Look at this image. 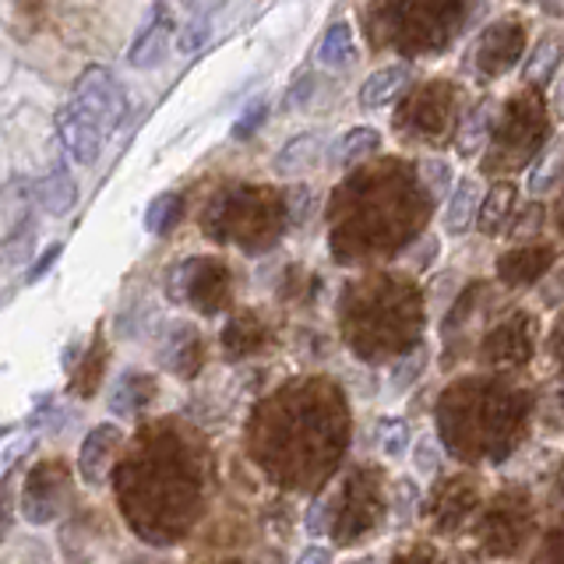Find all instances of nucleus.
Masks as SVG:
<instances>
[{
  "mask_svg": "<svg viewBox=\"0 0 564 564\" xmlns=\"http://www.w3.org/2000/svg\"><path fill=\"white\" fill-rule=\"evenodd\" d=\"M117 494L138 533L170 540L184 533L198 508V469L176 445V437L141 434V445L117 469Z\"/></svg>",
  "mask_w": 564,
  "mask_h": 564,
  "instance_id": "f257e3e1",
  "label": "nucleus"
},
{
  "mask_svg": "<svg viewBox=\"0 0 564 564\" xmlns=\"http://www.w3.org/2000/svg\"><path fill=\"white\" fill-rule=\"evenodd\" d=\"M70 102H78L85 113H93L106 134H113L123 117H128V96L123 85L106 67H88L85 75L70 88Z\"/></svg>",
  "mask_w": 564,
  "mask_h": 564,
  "instance_id": "f03ea898",
  "label": "nucleus"
},
{
  "mask_svg": "<svg viewBox=\"0 0 564 564\" xmlns=\"http://www.w3.org/2000/svg\"><path fill=\"white\" fill-rule=\"evenodd\" d=\"M226 4V0H159V8L166 11L170 25H173V46L176 53H198L208 43L212 32V18Z\"/></svg>",
  "mask_w": 564,
  "mask_h": 564,
  "instance_id": "7ed1b4c3",
  "label": "nucleus"
},
{
  "mask_svg": "<svg viewBox=\"0 0 564 564\" xmlns=\"http://www.w3.org/2000/svg\"><path fill=\"white\" fill-rule=\"evenodd\" d=\"M57 134L64 141L67 155L75 159V163H82V166L96 163L102 141L110 138L93 113H85L82 106L70 102V99H67V106H61V110H57Z\"/></svg>",
  "mask_w": 564,
  "mask_h": 564,
  "instance_id": "20e7f679",
  "label": "nucleus"
},
{
  "mask_svg": "<svg viewBox=\"0 0 564 564\" xmlns=\"http://www.w3.org/2000/svg\"><path fill=\"white\" fill-rule=\"evenodd\" d=\"M67 490V476L57 463H43L35 466L29 484H25V519L43 525L53 522L61 511V494Z\"/></svg>",
  "mask_w": 564,
  "mask_h": 564,
  "instance_id": "39448f33",
  "label": "nucleus"
},
{
  "mask_svg": "<svg viewBox=\"0 0 564 564\" xmlns=\"http://www.w3.org/2000/svg\"><path fill=\"white\" fill-rule=\"evenodd\" d=\"M176 279H181V296H191L205 314L223 307V296H226V272H223V264L194 258V261L184 264L181 272H176Z\"/></svg>",
  "mask_w": 564,
  "mask_h": 564,
  "instance_id": "423d86ee",
  "label": "nucleus"
},
{
  "mask_svg": "<svg viewBox=\"0 0 564 564\" xmlns=\"http://www.w3.org/2000/svg\"><path fill=\"white\" fill-rule=\"evenodd\" d=\"M170 46H173V25H170L166 11L155 4V11L149 14L145 29L138 32V40H134L131 50H128V61H131L134 67H155V64H163V57L170 53Z\"/></svg>",
  "mask_w": 564,
  "mask_h": 564,
  "instance_id": "0eeeda50",
  "label": "nucleus"
},
{
  "mask_svg": "<svg viewBox=\"0 0 564 564\" xmlns=\"http://www.w3.org/2000/svg\"><path fill=\"white\" fill-rule=\"evenodd\" d=\"M117 448H120V431L113 427V423H102V427H96L93 434L85 437V445H82V476L88 484L102 480Z\"/></svg>",
  "mask_w": 564,
  "mask_h": 564,
  "instance_id": "6e6552de",
  "label": "nucleus"
},
{
  "mask_svg": "<svg viewBox=\"0 0 564 564\" xmlns=\"http://www.w3.org/2000/svg\"><path fill=\"white\" fill-rule=\"evenodd\" d=\"M480 205H484L480 181H476V176H463V181L455 184L448 208H445V229H448V234H466V229L476 223V216H480Z\"/></svg>",
  "mask_w": 564,
  "mask_h": 564,
  "instance_id": "1a4fd4ad",
  "label": "nucleus"
},
{
  "mask_svg": "<svg viewBox=\"0 0 564 564\" xmlns=\"http://www.w3.org/2000/svg\"><path fill=\"white\" fill-rule=\"evenodd\" d=\"M405 85H410V67L388 64V67L375 70V75L360 85V106H364V110H381V106L392 102Z\"/></svg>",
  "mask_w": 564,
  "mask_h": 564,
  "instance_id": "9d476101",
  "label": "nucleus"
},
{
  "mask_svg": "<svg viewBox=\"0 0 564 564\" xmlns=\"http://www.w3.org/2000/svg\"><path fill=\"white\" fill-rule=\"evenodd\" d=\"M357 57H360V46H357L352 29L346 22L328 25V32L322 35V46H317V61H322L325 67L339 70V67H349Z\"/></svg>",
  "mask_w": 564,
  "mask_h": 564,
  "instance_id": "9b49d317",
  "label": "nucleus"
},
{
  "mask_svg": "<svg viewBox=\"0 0 564 564\" xmlns=\"http://www.w3.org/2000/svg\"><path fill=\"white\" fill-rule=\"evenodd\" d=\"M317 159H322V138L300 134L282 145V152L275 155V170L282 176H296V173H307L311 166H317Z\"/></svg>",
  "mask_w": 564,
  "mask_h": 564,
  "instance_id": "f8f14e48",
  "label": "nucleus"
},
{
  "mask_svg": "<svg viewBox=\"0 0 564 564\" xmlns=\"http://www.w3.org/2000/svg\"><path fill=\"white\" fill-rule=\"evenodd\" d=\"M35 198H40V205L50 212V216H64V212L75 208L78 187L67 176V170H53L50 176H43V181L35 184Z\"/></svg>",
  "mask_w": 564,
  "mask_h": 564,
  "instance_id": "ddd939ff",
  "label": "nucleus"
},
{
  "mask_svg": "<svg viewBox=\"0 0 564 564\" xmlns=\"http://www.w3.org/2000/svg\"><path fill=\"white\" fill-rule=\"evenodd\" d=\"M490 117H494V102L490 99H484L480 106H476V110L466 113L463 128H458V155L473 159V155L484 152L487 138H490V123H494Z\"/></svg>",
  "mask_w": 564,
  "mask_h": 564,
  "instance_id": "4468645a",
  "label": "nucleus"
},
{
  "mask_svg": "<svg viewBox=\"0 0 564 564\" xmlns=\"http://www.w3.org/2000/svg\"><path fill=\"white\" fill-rule=\"evenodd\" d=\"M561 176H564V141H551L533 163V170H529V191L533 194L554 191L561 184Z\"/></svg>",
  "mask_w": 564,
  "mask_h": 564,
  "instance_id": "2eb2a0df",
  "label": "nucleus"
},
{
  "mask_svg": "<svg viewBox=\"0 0 564 564\" xmlns=\"http://www.w3.org/2000/svg\"><path fill=\"white\" fill-rule=\"evenodd\" d=\"M381 149V134L375 128H352L349 134H343L339 141H335V163L339 166H352L360 163V159L375 155Z\"/></svg>",
  "mask_w": 564,
  "mask_h": 564,
  "instance_id": "dca6fc26",
  "label": "nucleus"
},
{
  "mask_svg": "<svg viewBox=\"0 0 564 564\" xmlns=\"http://www.w3.org/2000/svg\"><path fill=\"white\" fill-rule=\"evenodd\" d=\"M557 64H561V43L546 35V40H540V43L533 46V53L525 57L522 75H525L529 85H551Z\"/></svg>",
  "mask_w": 564,
  "mask_h": 564,
  "instance_id": "f3484780",
  "label": "nucleus"
},
{
  "mask_svg": "<svg viewBox=\"0 0 564 564\" xmlns=\"http://www.w3.org/2000/svg\"><path fill=\"white\" fill-rule=\"evenodd\" d=\"M181 194H173V191H166V194H159V198H152V205H149V212H145V229L149 234H155V237H163L166 229L181 219Z\"/></svg>",
  "mask_w": 564,
  "mask_h": 564,
  "instance_id": "a211bd4d",
  "label": "nucleus"
},
{
  "mask_svg": "<svg viewBox=\"0 0 564 564\" xmlns=\"http://www.w3.org/2000/svg\"><path fill=\"white\" fill-rule=\"evenodd\" d=\"M473 505V490H466V484H448L445 487V498H437V529H455V522L466 516Z\"/></svg>",
  "mask_w": 564,
  "mask_h": 564,
  "instance_id": "6ab92c4d",
  "label": "nucleus"
},
{
  "mask_svg": "<svg viewBox=\"0 0 564 564\" xmlns=\"http://www.w3.org/2000/svg\"><path fill=\"white\" fill-rule=\"evenodd\" d=\"M163 357H166V364H170L173 370H181V375H187L184 357H191L194 364H198V339H194L191 325H176V328L170 332V343H166V349H163Z\"/></svg>",
  "mask_w": 564,
  "mask_h": 564,
  "instance_id": "aec40b11",
  "label": "nucleus"
},
{
  "mask_svg": "<svg viewBox=\"0 0 564 564\" xmlns=\"http://www.w3.org/2000/svg\"><path fill=\"white\" fill-rule=\"evenodd\" d=\"M149 399H152V381L141 375H128L110 405H113V413H138Z\"/></svg>",
  "mask_w": 564,
  "mask_h": 564,
  "instance_id": "412c9836",
  "label": "nucleus"
},
{
  "mask_svg": "<svg viewBox=\"0 0 564 564\" xmlns=\"http://www.w3.org/2000/svg\"><path fill=\"white\" fill-rule=\"evenodd\" d=\"M511 202H516V191H511L508 184H501L498 191L490 194V202L480 205V212H484V219H480L484 234H498V229L505 226V219H508V212H511Z\"/></svg>",
  "mask_w": 564,
  "mask_h": 564,
  "instance_id": "4be33fe9",
  "label": "nucleus"
},
{
  "mask_svg": "<svg viewBox=\"0 0 564 564\" xmlns=\"http://www.w3.org/2000/svg\"><path fill=\"white\" fill-rule=\"evenodd\" d=\"M540 410H543L546 423H554V427H564V381H551V388L543 392Z\"/></svg>",
  "mask_w": 564,
  "mask_h": 564,
  "instance_id": "5701e85b",
  "label": "nucleus"
},
{
  "mask_svg": "<svg viewBox=\"0 0 564 564\" xmlns=\"http://www.w3.org/2000/svg\"><path fill=\"white\" fill-rule=\"evenodd\" d=\"M264 113H269V102H264V99H254V102L240 113V120L234 123V138H251V134L261 128V123H264Z\"/></svg>",
  "mask_w": 564,
  "mask_h": 564,
  "instance_id": "b1692460",
  "label": "nucleus"
},
{
  "mask_svg": "<svg viewBox=\"0 0 564 564\" xmlns=\"http://www.w3.org/2000/svg\"><path fill=\"white\" fill-rule=\"evenodd\" d=\"M378 437H381V448L388 455H402V448H405V423L402 420L378 423Z\"/></svg>",
  "mask_w": 564,
  "mask_h": 564,
  "instance_id": "393cba45",
  "label": "nucleus"
},
{
  "mask_svg": "<svg viewBox=\"0 0 564 564\" xmlns=\"http://www.w3.org/2000/svg\"><path fill=\"white\" fill-rule=\"evenodd\" d=\"M423 181H427V187L434 191V194H441V191H448V184H452V170H448V163H423Z\"/></svg>",
  "mask_w": 564,
  "mask_h": 564,
  "instance_id": "a878e982",
  "label": "nucleus"
},
{
  "mask_svg": "<svg viewBox=\"0 0 564 564\" xmlns=\"http://www.w3.org/2000/svg\"><path fill=\"white\" fill-rule=\"evenodd\" d=\"M57 254H61V243H53V247H50V251H46V254H43L40 261H35V264H32V272H29V282H35V279H43V275H46V269H50V264H53V261H57Z\"/></svg>",
  "mask_w": 564,
  "mask_h": 564,
  "instance_id": "bb28decb",
  "label": "nucleus"
},
{
  "mask_svg": "<svg viewBox=\"0 0 564 564\" xmlns=\"http://www.w3.org/2000/svg\"><path fill=\"white\" fill-rule=\"evenodd\" d=\"M311 78H300L293 88H290V99H286V106H304L307 99H311Z\"/></svg>",
  "mask_w": 564,
  "mask_h": 564,
  "instance_id": "cd10ccee",
  "label": "nucleus"
},
{
  "mask_svg": "<svg viewBox=\"0 0 564 564\" xmlns=\"http://www.w3.org/2000/svg\"><path fill=\"white\" fill-rule=\"evenodd\" d=\"M564 525V522H561ZM546 557H551V564H564V529L557 536H551V546H546Z\"/></svg>",
  "mask_w": 564,
  "mask_h": 564,
  "instance_id": "c85d7f7f",
  "label": "nucleus"
},
{
  "mask_svg": "<svg viewBox=\"0 0 564 564\" xmlns=\"http://www.w3.org/2000/svg\"><path fill=\"white\" fill-rule=\"evenodd\" d=\"M300 564H328V551H322V546H311V551L300 554Z\"/></svg>",
  "mask_w": 564,
  "mask_h": 564,
  "instance_id": "c756f323",
  "label": "nucleus"
},
{
  "mask_svg": "<svg viewBox=\"0 0 564 564\" xmlns=\"http://www.w3.org/2000/svg\"><path fill=\"white\" fill-rule=\"evenodd\" d=\"M551 106H554L557 120H564V78L554 85V93H551Z\"/></svg>",
  "mask_w": 564,
  "mask_h": 564,
  "instance_id": "7c9ffc66",
  "label": "nucleus"
},
{
  "mask_svg": "<svg viewBox=\"0 0 564 564\" xmlns=\"http://www.w3.org/2000/svg\"><path fill=\"white\" fill-rule=\"evenodd\" d=\"M551 352H557V360L564 364V325H561V332L551 339Z\"/></svg>",
  "mask_w": 564,
  "mask_h": 564,
  "instance_id": "2f4dec72",
  "label": "nucleus"
},
{
  "mask_svg": "<svg viewBox=\"0 0 564 564\" xmlns=\"http://www.w3.org/2000/svg\"><path fill=\"white\" fill-rule=\"evenodd\" d=\"M543 11L554 18H564V0H543Z\"/></svg>",
  "mask_w": 564,
  "mask_h": 564,
  "instance_id": "473e14b6",
  "label": "nucleus"
}]
</instances>
